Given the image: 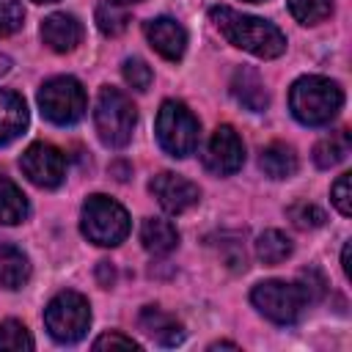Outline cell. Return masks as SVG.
<instances>
[{"label": "cell", "mask_w": 352, "mask_h": 352, "mask_svg": "<svg viewBox=\"0 0 352 352\" xmlns=\"http://www.w3.org/2000/svg\"><path fill=\"white\" fill-rule=\"evenodd\" d=\"M209 19L226 36V41H231L234 47H239L256 58L267 60V58H278L286 52V36L280 33V28H275L267 19L239 14L228 6L209 8Z\"/></svg>", "instance_id": "1"}, {"label": "cell", "mask_w": 352, "mask_h": 352, "mask_svg": "<svg viewBox=\"0 0 352 352\" xmlns=\"http://www.w3.org/2000/svg\"><path fill=\"white\" fill-rule=\"evenodd\" d=\"M344 104V91L338 82L327 80V77H319V74H308V77H300L292 91H289V107H292V116L305 124V126H322V124H330L338 110Z\"/></svg>", "instance_id": "2"}, {"label": "cell", "mask_w": 352, "mask_h": 352, "mask_svg": "<svg viewBox=\"0 0 352 352\" xmlns=\"http://www.w3.org/2000/svg\"><path fill=\"white\" fill-rule=\"evenodd\" d=\"M94 124H96V135L104 146L110 148H121L132 140L135 124H138V113L132 99L118 91V88H102L99 99H96V110H94Z\"/></svg>", "instance_id": "3"}, {"label": "cell", "mask_w": 352, "mask_h": 352, "mask_svg": "<svg viewBox=\"0 0 352 352\" xmlns=\"http://www.w3.org/2000/svg\"><path fill=\"white\" fill-rule=\"evenodd\" d=\"M80 228L94 245L116 248L129 234V214L118 201H113L107 195H91L82 204Z\"/></svg>", "instance_id": "4"}, {"label": "cell", "mask_w": 352, "mask_h": 352, "mask_svg": "<svg viewBox=\"0 0 352 352\" xmlns=\"http://www.w3.org/2000/svg\"><path fill=\"white\" fill-rule=\"evenodd\" d=\"M44 324L60 344H77L91 324V305L80 292H58L44 308Z\"/></svg>", "instance_id": "5"}, {"label": "cell", "mask_w": 352, "mask_h": 352, "mask_svg": "<svg viewBox=\"0 0 352 352\" xmlns=\"http://www.w3.org/2000/svg\"><path fill=\"white\" fill-rule=\"evenodd\" d=\"M38 107H41V116L52 124H60V126L77 124L88 107L85 88L74 77H66V74L52 77L38 91Z\"/></svg>", "instance_id": "6"}, {"label": "cell", "mask_w": 352, "mask_h": 352, "mask_svg": "<svg viewBox=\"0 0 352 352\" xmlns=\"http://www.w3.org/2000/svg\"><path fill=\"white\" fill-rule=\"evenodd\" d=\"M198 118L187 110V104L168 99L157 113V140L170 157H187L198 146Z\"/></svg>", "instance_id": "7"}, {"label": "cell", "mask_w": 352, "mask_h": 352, "mask_svg": "<svg viewBox=\"0 0 352 352\" xmlns=\"http://www.w3.org/2000/svg\"><path fill=\"white\" fill-rule=\"evenodd\" d=\"M250 300L258 308V314H264L275 324H294L302 316V308L308 305L302 289L286 280H264L253 286Z\"/></svg>", "instance_id": "8"}, {"label": "cell", "mask_w": 352, "mask_h": 352, "mask_svg": "<svg viewBox=\"0 0 352 352\" xmlns=\"http://www.w3.org/2000/svg\"><path fill=\"white\" fill-rule=\"evenodd\" d=\"M19 165H22V173L36 187H44V190H55L66 179V157L52 143L28 146L25 154L19 157Z\"/></svg>", "instance_id": "9"}, {"label": "cell", "mask_w": 352, "mask_h": 352, "mask_svg": "<svg viewBox=\"0 0 352 352\" xmlns=\"http://www.w3.org/2000/svg\"><path fill=\"white\" fill-rule=\"evenodd\" d=\"M245 162V146L239 140V135L234 132V126L223 124L212 132L206 151H204V165L206 170H212L214 176H228L236 173Z\"/></svg>", "instance_id": "10"}, {"label": "cell", "mask_w": 352, "mask_h": 352, "mask_svg": "<svg viewBox=\"0 0 352 352\" xmlns=\"http://www.w3.org/2000/svg\"><path fill=\"white\" fill-rule=\"evenodd\" d=\"M148 190H151V195L157 198V204H160L168 214H182V212H187L190 206H195L198 198H201L198 184H192L190 179H184V176H179V173H170V170L157 173V176L148 182Z\"/></svg>", "instance_id": "11"}, {"label": "cell", "mask_w": 352, "mask_h": 352, "mask_svg": "<svg viewBox=\"0 0 352 352\" xmlns=\"http://www.w3.org/2000/svg\"><path fill=\"white\" fill-rule=\"evenodd\" d=\"M143 30H146L148 44H151L162 58L179 60V58L184 55V50H187V33H184V28H182L176 19H170V16H157V19H148V22L143 25Z\"/></svg>", "instance_id": "12"}, {"label": "cell", "mask_w": 352, "mask_h": 352, "mask_svg": "<svg viewBox=\"0 0 352 352\" xmlns=\"http://www.w3.org/2000/svg\"><path fill=\"white\" fill-rule=\"evenodd\" d=\"M138 324H140V330H143L148 338H154V341L162 344V346H176V344L184 341V327H182V322H179L176 316L165 314V311L157 308V305H146V308L140 311V316H138Z\"/></svg>", "instance_id": "13"}, {"label": "cell", "mask_w": 352, "mask_h": 352, "mask_svg": "<svg viewBox=\"0 0 352 352\" xmlns=\"http://www.w3.org/2000/svg\"><path fill=\"white\" fill-rule=\"evenodd\" d=\"M41 38L52 52H72L82 38V25L72 14H50L41 22Z\"/></svg>", "instance_id": "14"}, {"label": "cell", "mask_w": 352, "mask_h": 352, "mask_svg": "<svg viewBox=\"0 0 352 352\" xmlns=\"http://www.w3.org/2000/svg\"><path fill=\"white\" fill-rule=\"evenodd\" d=\"M231 94H234V99L242 107H248L253 113H261L270 104V94L264 88V80L258 77V72L245 69V66L234 72V77H231Z\"/></svg>", "instance_id": "15"}, {"label": "cell", "mask_w": 352, "mask_h": 352, "mask_svg": "<svg viewBox=\"0 0 352 352\" xmlns=\"http://www.w3.org/2000/svg\"><path fill=\"white\" fill-rule=\"evenodd\" d=\"M28 126V104L14 91H0V146L16 140Z\"/></svg>", "instance_id": "16"}, {"label": "cell", "mask_w": 352, "mask_h": 352, "mask_svg": "<svg viewBox=\"0 0 352 352\" xmlns=\"http://www.w3.org/2000/svg\"><path fill=\"white\" fill-rule=\"evenodd\" d=\"M140 242L148 253L154 256H165L176 248L179 242V231L173 223L162 220V217H146L143 226H140Z\"/></svg>", "instance_id": "17"}, {"label": "cell", "mask_w": 352, "mask_h": 352, "mask_svg": "<svg viewBox=\"0 0 352 352\" xmlns=\"http://www.w3.org/2000/svg\"><path fill=\"white\" fill-rule=\"evenodd\" d=\"M258 165L270 179H289L297 173V154L286 143H270L261 148Z\"/></svg>", "instance_id": "18"}, {"label": "cell", "mask_w": 352, "mask_h": 352, "mask_svg": "<svg viewBox=\"0 0 352 352\" xmlns=\"http://www.w3.org/2000/svg\"><path fill=\"white\" fill-rule=\"evenodd\" d=\"M30 280V261L19 248L0 250V286L3 289H22Z\"/></svg>", "instance_id": "19"}, {"label": "cell", "mask_w": 352, "mask_h": 352, "mask_svg": "<svg viewBox=\"0 0 352 352\" xmlns=\"http://www.w3.org/2000/svg\"><path fill=\"white\" fill-rule=\"evenodd\" d=\"M352 148V138H349V129H338V132H330L327 138H322L316 146H314V162L319 168H333L338 162L346 160Z\"/></svg>", "instance_id": "20"}, {"label": "cell", "mask_w": 352, "mask_h": 352, "mask_svg": "<svg viewBox=\"0 0 352 352\" xmlns=\"http://www.w3.org/2000/svg\"><path fill=\"white\" fill-rule=\"evenodd\" d=\"M28 217V198L25 192L6 176H0V223L16 226Z\"/></svg>", "instance_id": "21"}, {"label": "cell", "mask_w": 352, "mask_h": 352, "mask_svg": "<svg viewBox=\"0 0 352 352\" xmlns=\"http://www.w3.org/2000/svg\"><path fill=\"white\" fill-rule=\"evenodd\" d=\"M256 256L264 264H280V261H286L292 256V239L278 228H267L256 239Z\"/></svg>", "instance_id": "22"}, {"label": "cell", "mask_w": 352, "mask_h": 352, "mask_svg": "<svg viewBox=\"0 0 352 352\" xmlns=\"http://www.w3.org/2000/svg\"><path fill=\"white\" fill-rule=\"evenodd\" d=\"M96 25H99V30L104 36H121L126 30V25H129V14H126V8L121 3L104 0V3L96 6Z\"/></svg>", "instance_id": "23"}, {"label": "cell", "mask_w": 352, "mask_h": 352, "mask_svg": "<svg viewBox=\"0 0 352 352\" xmlns=\"http://www.w3.org/2000/svg\"><path fill=\"white\" fill-rule=\"evenodd\" d=\"M289 11L300 25H316L333 14L330 0H289Z\"/></svg>", "instance_id": "24"}, {"label": "cell", "mask_w": 352, "mask_h": 352, "mask_svg": "<svg viewBox=\"0 0 352 352\" xmlns=\"http://www.w3.org/2000/svg\"><path fill=\"white\" fill-rule=\"evenodd\" d=\"M0 349H11V352L33 349V338H30L28 327L22 322H16V319L0 322Z\"/></svg>", "instance_id": "25"}, {"label": "cell", "mask_w": 352, "mask_h": 352, "mask_svg": "<svg viewBox=\"0 0 352 352\" xmlns=\"http://www.w3.org/2000/svg\"><path fill=\"white\" fill-rule=\"evenodd\" d=\"M286 217H289L297 228H302V231H308V228H319V226L324 223V212H322L319 206L308 204V201H297V204H292V206L286 209Z\"/></svg>", "instance_id": "26"}, {"label": "cell", "mask_w": 352, "mask_h": 352, "mask_svg": "<svg viewBox=\"0 0 352 352\" xmlns=\"http://www.w3.org/2000/svg\"><path fill=\"white\" fill-rule=\"evenodd\" d=\"M121 72H124L126 85H132L135 91H148V85H151V80H154V74H151L148 63H146V60H140V58H126Z\"/></svg>", "instance_id": "27"}, {"label": "cell", "mask_w": 352, "mask_h": 352, "mask_svg": "<svg viewBox=\"0 0 352 352\" xmlns=\"http://www.w3.org/2000/svg\"><path fill=\"white\" fill-rule=\"evenodd\" d=\"M25 25V8L19 0H0V36H11Z\"/></svg>", "instance_id": "28"}, {"label": "cell", "mask_w": 352, "mask_h": 352, "mask_svg": "<svg viewBox=\"0 0 352 352\" xmlns=\"http://www.w3.org/2000/svg\"><path fill=\"white\" fill-rule=\"evenodd\" d=\"M300 289H302V294H305V300L308 302H316V300H322L324 297V278H322V272L319 270H305L302 275H300V283H297Z\"/></svg>", "instance_id": "29"}, {"label": "cell", "mask_w": 352, "mask_h": 352, "mask_svg": "<svg viewBox=\"0 0 352 352\" xmlns=\"http://www.w3.org/2000/svg\"><path fill=\"white\" fill-rule=\"evenodd\" d=\"M349 173H341L338 179H336V184H333V190H330V195H333V204H336V209L344 214V217H349L352 214V192H349Z\"/></svg>", "instance_id": "30"}, {"label": "cell", "mask_w": 352, "mask_h": 352, "mask_svg": "<svg viewBox=\"0 0 352 352\" xmlns=\"http://www.w3.org/2000/svg\"><path fill=\"white\" fill-rule=\"evenodd\" d=\"M113 349V346H124V349H140V344L135 341V338H129V336H121V333H104V336H99L96 341H94V349Z\"/></svg>", "instance_id": "31"}, {"label": "cell", "mask_w": 352, "mask_h": 352, "mask_svg": "<svg viewBox=\"0 0 352 352\" xmlns=\"http://www.w3.org/2000/svg\"><path fill=\"white\" fill-rule=\"evenodd\" d=\"M96 280H99V286H104V289H110V286L116 283V270L110 267V261H99V267H96Z\"/></svg>", "instance_id": "32"}, {"label": "cell", "mask_w": 352, "mask_h": 352, "mask_svg": "<svg viewBox=\"0 0 352 352\" xmlns=\"http://www.w3.org/2000/svg\"><path fill=\"white\" fill-rule=\"evenodd\" d=\"M110 170L116 173V179H118V182H126V179H129V168H126L124 162H116V165H113Z\"/></svg>", "instance_id": "33"}, {"label": "cell", "mask_w": 352, "mask_h": 352, "mask_svg": "<svg viewBox=\"0 0 352 352\" xmlns=\"http://www.w3.org/2000/svg\"><path fill=\"white\" fill-rule=\"evenodd\" d=\"M341 270H344V275H349V242L341 250Z\"/></svg>", "instance_id": "34"}, {"label": "cell", "mask_w": 352, "mask_h": 352, "mask_svg": "<svg viewBox=\"0 0 352 352\" xmlns=\"http://www.w3.org/2000/svg\"><path fill=\"white\" fill-rule=\"evenodd\" d=\"M8 69H11V58L0 52V77H3V74H8Z\"/></svg>", "instance_id": "35"}, {"label": "cell", "mask_w": 352, "mask_h": 352, "mask_svg": "<svg viewBox=\"0 0 352 352\" xmlns=\"http://www.w3.org/2000/svg\"><path fill=\"white\" fill-rule=\"evenodd\" d=\"M116 3H121V6H124V3H138V0H116Z\"/></svg>", "instance_id": "36"}, {"label": "cell", "mask_w": 352, "mask_h": 352, "mask_svg": "<svg viewBox=\"0 0 352 352\" xmlns=\"http://www.w3.org/2000/svg\"><path fill=\"white\" fill-rule=\"evenodd\" d=\"M33 3H55V0H33Z\"/></svg>", "instance_id": "37"}, {"label": "cell", "mask_w": 352, "mask_h": 352, "mask_svg": "<svg viewBox=\"0 0 352 352\" xmlns=\"http://www.w3.org/2000/svg\"><path fill=\"white\" fill-rule=\"evenodd\" d=\"M250 3H261V0H250Z\"/></svg>", "instance_id": "38"}]
</instances>
